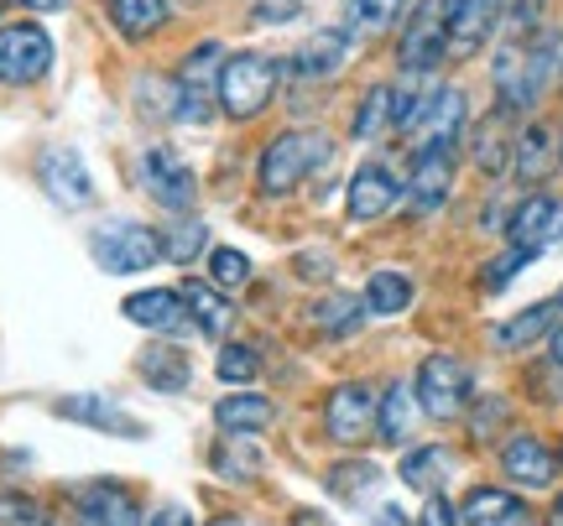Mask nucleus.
Returning <instances> with one entry per match:
<instances>
[{
    "mask_svg": "<svg viewBox=\"0 0 563 526\" xmlns=\"http://www.w3.org/2000/svg\"><path fill=\"white\" fill-rule=\"evenodd\" d=\"M329 157H334V142H329V131H313V125H292V131H277V136L262 146L256 182H262L266 199H287V193H298V188L313 178L319 167H329Z\"/></svg>",
    "mask_w": 563,
    "mask_h": 526,
    "instance_id": "1",
    "label": "nucleus"
},
{
    "mask_svg": "<svg viewBox=\"0 0 563 526\" xmlns=\"http://www.w3.org/2000/svg\"><path fill=\"white\" fill-rule=\"evenodd\" d=\"M287 74V63L262 53V47H241V53H224L220 68V110L230 121H262L266 110L277 104V83Z\"/></svg>",
    "mask_w": 563,
    "mask_h": 526,
    "instance_id": "2",
    "label": "nucleus"
},
{
    "mask_svg": "<svg viewBox=\"0 0 563 526\" xmlns=\"http://www.w3.org/2000/svg\"><path fill=\"white\" fill-rule=\"evenodd\" d=\"M220 68H224V47L220 42H199L188 47L178 63V79H173V104L167 115L183 125H203L220 110Z\"/></svg>",
    "mask_w": 563,
    "mask_h": 526,
    "instance_id": "3",
    "label": "nucleus"
},
{
    "mask_svg": "<svg viewBox=\"0 0 563 526\" xmlns=\"http://www.w3.org/2000/svg\"><path fill=\"white\" fill-rule=\"evenodd\" d=\"M89 256H95V266L110 271V277H141V271H152L157 261H167L162 235L152 224H136V220L100 224V230L89 235Z\"/></svg>",
    "mask_w": 563,
    "mask_h": 526,
    "instance_id": "4",
    "label": "nucleus"
},
{
    "mask_svg": "<svg viewBox=\"0 0 563 526\" xmlns=\"http://www.w3.org/2000/svg\"><path fill=\"white\" fill-rule=\"evenodd\" d=\"M449 63V0H418L397 37V68L407 79H428Z\"/></svg>",
    "mask_w": 563,
    "mask_h": 526,
    "instance_id": "5",
    "label": "nucleus"
},
{
    "mask_svg": "<svg viewBox=\"0 0 563 526\" xmlns=\"http://www.w3.org/2000/svg\"><path fill=\"white\" fill-rule=\"evenodd\" d=\"M412 396H418V406L433 417V423H454V417H464V406H470V365L460 360V355H428V360L418 365V376H412Z\"/></svg>",
    "mask_w": 563,
    "mask_h": 526,
    "instance_id": "6",
    "label": "nucleus"
},
{
    "mask_svg": "<svg viewBox=\"0 0 563 526\" xmlns=\"http://www.w3.org/2000/svg\"><path fill=\"white\" fill-rule=\"evenodd\" d=\"M136 182L157 209H173V214H188V209L199 203V178H194V167L162 142H152L136 157Z\"/></svg>",
    "mask_w": 563,
    "mask_h": 526,
    "instance_id": "7",
    "label": "nucleus"
},
{
    "mask_svg": "<svg viewBox=\"0 0 563 526\" xmlns=\"http://www.w3.org/2000/svg\"><path fill=\"white\" fill-rule=\"evenodd\" d=\"M464 131H470V94L460 83H439V89H428V104H422L418 125L407 131V146L412 152H460Z\"/></svg>",
    "mask_w": 563,
    "mask_h": 526,
    "instance_id": "8",
    "label": "nucleus"
},
{
    "mask_svg": "<svg viewBox=\"0 0 563 526\" xmlns=\"http://www.w3.org/2000/svg\"><path fill=\"white\" fill-rule=\"evenodd\" d=\"M53 68V37L37 21H5L0 26V83L5 89H32Z\"/></svg>",
    "mask_w": 563,
    "mask_h": 526,
    "instance_id": "9",
    "label": "nucleus"
},
{
    "mask_svg": "<svg viewBox=\"0 0 563 526\" xmlns=\"http://www.w3.org/2000/svg\"><path fill=\"white\" fill-rule=\"evenodd\" d=\"M376 406H382V391H371L365 381H340L323 396V433L344 448L365 444L376 438Z\"/></svg>",
    "mask_w": 563,
    "mask_h": 526,
    "instance_id": "10",
    "label": "nucleus"
},
{
    "mask_svg": "<svg viewBox=\"0 0 563 526\" xmlns=\"http://www.w3.org/2000/svg\"><path fill=\"white\" fill-rule=\"evenodd\" d=\"M402 193L407 182L386 163H361L350 172V188H344V214H350V224H376L402 203Z\"/></svg>",
    "mask_w": 563,
    "mask_h": 526,
    "instance_id": "11",
    "label": "nucleus"
},
{
    "mask_svg": "<svg viewBox=\"0 0 563 526\" xmlns=\"http://www.w3.org/2000/svg\"><path fill=\"white\" fill-rule=\"evenodd\" d=\"M563 235V209L553 193H527L517 209H511V220H506V240H511V250H522V256H543L548 245Z\"/></svg>",
    "mask_w": 563,
    "mask_h": 526,
    "instance_id": "12",
    "label": "nucleus"
},
{
    "mask_svg": "<svg viewBox=\"0 0 563 526\" xmlns=\"http://www.w3.org/2000/svg\"><path fill=\"white\" fill-rule=\"evenodd\" d=\"M563 79V32L559 26H543L522 37V115L538 110L548 100V89H559Z\"/></svg>",
    "mask_w": 563,
    "mask_h": 526,
    "instance_id": "13",
    "label": "nucleus"
},
{
    "mask_svg": "<svg viewBox=\"0 0 563 526\" xmlns=\"http://www.w3.org/2000/svg\"><path fill=\"white\" fill-rule=\"evenodd\" d=\"M501 0H449V63H470L501 32Z\"/></svg>",
    "mask_w": 563,
    "mask_h": 526,
    "instance_id": "14",
    "label": "nucleus"
},
{
    "mask_svg": "<svg viewBox=\"0 0 563 526\" xmlns=\"http://www.w3.org/2000/svg\"><path fill=\"white\" fill-rule=\"evenodd\" d=\"M37 178L47 188V199L63 203V209H89L95 203V178L74 146H42L37 157Z\"/></svg>",
    "mask_w": 563,
    "mask_h": 526,
    "instance_id": "15",
    "label": "nucleus"
},
{
    "mask_svg": "<svg viewBox=\"0 0 563 526\" xmlns=\"http://www.w3.org/2000/svg\"><path fill=\"white\" fill-rule=\"evenodd\" d=\"M350 32L344 26H319V32H308V37L292 47V58H287V74L292 79H334L344 74V63H350Z\"/></svg>",
    "mask_w": 563,
    "mask_h": 526,
    "instance_id": "16",
    "label": "nucleus"
},
{
    "mask_svg": "<svg viewBox=\"0 0 563 526\" xmlns=\"http://www.w3.org/2000/svg\"><path fill=\"white\" fill-rule=\"evenodd\" d=\"M53 412H58V417H68V423L95 427V433H110V438H146V423H141V417H131L125 406H115L110 396H100V391L63 396V402H53Z\"/></svg>",
    "mask_w": 563,
    "mask_h": 526,
    "instance_id": "17",
    "label": "nucleus"
},
{
    "mask_svg": "<svg viewBox=\"0 0 563 526\" xmlns=\"http://www.w3.org/2000/svg\"><path fill=\"white\" fill-rule=\"evenodd\" d=\"M454 193V152H412V172H407V209L412 214H433Z\"/></svg>",
    "mask_w": 563,
    "mask_h": 526,
    "instance_id": "18",
    "label": "nucleus"
},
{
    "mask_svg": "<svg viewBox=\"0 0 563 526\" xmlns=\"http://www.w3.org/2000/svg\"><path fill=\"white\" fill-rule=\"evenodd\" d=\"M501 474L517 490H548L553 480H559V454H553L543 438L517 433V438L501 448Z\"/></svg>",
    "mask_w": 563,
    "mask_h": 526,
    "instance_id": "19",
    "label": "nucleus"
},
{
    "mask_svg": "<svg viewBox=\"0 0 563 526\" xmlns=\"http://www.w3.org/2000/svg\"><path fill=\"white\" fill-rule=\"evenodd\" d=\"M511 152H517V125H511V110H490L485 121H475L470 131V163L481 167L485 178H506L511 172Z\"/></svg>",
    "mask_w": 563,
    "mask_h": 526,
    "instance_id": "20",
    "label": "nucleus"
},
{
    "mask_svg": "<svg viewBox=\"0 0 563 526\" xmlns=\"http://www.w3.org/2000/svg\"><path fill=\"white\" fill-rule=\"evenodd\" d=\"M74 526H141V506L125 485H89L74 501Z\"/></svg>",
    "mask_w": 563,
    "mask_h": 526,
    "instance_id": "21",
    "label": "nucleus"
},
{
    "mask_svg": "<svg viewBox=\"0 0 563 526\" xmlns=\"http://www.w3.org/2000/svg\"><path fill=\"white\" fill-rule=\"evenodd\" d=\"M559 318H563V313H559V298H543V303L522 307V313H511L506 324L490 328V345L506 349V355H522V349L543 345L548 334L559 328Z\"/></svg>",
    "mask_w": 563,
    "mask_h": 526,
    "instance_id": "22",
    "label": "nucleus"
},
{
    "mask_svg": "<svg viewBox=\"0 0 563 526\" xmlns=\"http://www.w3.org/2000/svg\"><path fill=\"white\" fill-rule=\"evenodd\" d=\"M125 324L136 328H157V334H178L188 324V303H183V292L173 287H146V292H131L121 303Z\"/></svg>",
    "mask_w": 563,
    "mask_h": 526,
    "instance_id": "23",
    "label": "nucleus"
},
{
    "mask_svg": "<svg viewBox=\"0 0 563 526\" xmlns=\"http://www.w3.org/2000/svg\"><path fill=\"white\" fill-rule=\"evenodd\" d=\"M464 526H532V511H527L522 495H511L506 485H475L460 506Z\"/></svg>",
    "mask_w": 563,
    "mask_h": 526,
    "instance_id": "24",
    "label": "nucleus"
},
{
    "mask_svg": "<svg viewBox=\"0 0 563 526\" xmlns=\"http://www.w3.org/2000/svg\"><path fill=\"white\" fill-rule=\"evenodd\" d=\"M559 167V131L543 121H527L517 131V152H511V172L522 182H548V172Z\"/></svg>",
    "mask_w": 563,
    "mask_h": 526,
    "instance_id": "25",
    "label": "nucleus"
},
{
    "mask_svg": "<svg viewBox=\"0 0 563 526\" xmlns=\"http://www.w3.org/2000/svg\"><path fill=\"white\" fill-rule=\"evenodd\" d=\"M407 11H412V0H344L340 26L350 32V42H376L391 26H402Z\"/></svg>",
    "mask_w": 563,
    "mask_h": 526,
    "instance_id": "26",
    "label": "nucleus"
},
{
    "mask_svg": "<svg viewBox=\"0 0 563 526\" xmlns=\"http://www.w3.org/2000/svg\"><path fill=\"white\" fill-rule=\"evenodd\" d=\"M449 474H454V454H449L443 444L407 448V454H402V469H397V480H402L407 490H418V495H443Z\"/></svg>",
    "mask_w": 563,
    "mask_h": 526,
    "instance_id": "27",
    "label": "nucleus"
},
{
    "mask_svg": "<svg viewBox=\"0 0 563 526\" xmlns=\"http://www.w3.org/2000/svg\"><path fill=\"white\" fill-rule=\"evenodd\" d=\"M272 417H277V406L266 402V396H256V391H235V396H224L214 406V427H220L224 438H256V433L272 427Z\"/></svg>",
    "mask_w": 563,
    "mask_h": 526,
    "instance_id": "28",
    "label": "nucleus"
},
{
    "mask_svg": "<svg viewBox=\"0 0 563 526\" xmlns=\"http://www.w3.org/2000/svg\"><path fill=\"white\" fill-rule=\"evenodd\" d=\"M418 396H412V385L407 381H391L382 391V406H376V438L391 448H402L412 438V423H418Z\"/></svg>",
    "mask_w": 563,
    "mask_h": 526,
    "instance_id": "29",
    "label": "nucleus"
},
{
    "mask_svg": "<svg viewBox=\"0 0 563 526\" xmlns=\"http://www.w3.org/2000/svg\"><path fill=\"white\" fill-rule=\"evenodd\" d=\"M412 277H402V271H391V266H382V271H371V282H365V313H376V318H397V313H407L412 307Z\"/></svg>",
    "mask_w": 563,
    "mask_h": 526,
    "instance_id": "30",
    "label": "nucleus"
},
{
    "mask_svg": "<svg viewBox=\"0 0 563 526\" xmlns=\"http://www.w3.org/2000/svg\"><path fill=\"white\" fill-rule=\"evenodd\" d=\"M183 303H188V324H199L203 339H220L230 328V318H235V307L214 292V282H188L183 287Z\"/></svg>",
    "mask_w": 563,
    "mask_h": 526,
    "instance_id": "31",
    "label": "nucleus"
},
{
    "mask_svg": "<svg viewBox=\"0 0 563 526\" xmlns=\"http://www.w3.org/2000/svg\"><path fill=\"white\" fill-rule=\"evenodd\" d=\"M110 21L125 42H141L167 26V0H110Z\"/></svg>",
    "mask_w": 563,
    "mask_h": 526,
    "instance_id": "32",
    "label": "nucleus"
},
{
    "mask_svg": "<svg viewBox=\"0 0 563 526\" xmlns=\"http://www.w3.org/2000/svg\"><path fill=\"white\" fill-rule=\"evenodd\" d=\"M391 100H397V83H371L355 104V121H350V136L355 142H376L382 131H391Z\"/></svg>",
    "mask_w": 563,
    "mask_h": 526,
    "instance_id": "33",
    "label": "nucleus"
},
{
    "mask_svg": "<svg viewBox=\"0 0 563 526\" xmlns=\"http://www.w3.org/2000/svg\"><path fill=\"white\" fill-rule=\"evenodd\" d=\"M136 376L146 385H157V391H167V396H178V391H188V360H183V349L162 345V349H146L136 360Z\"/></svg>",
    "mask_w": 563,
    "mask_h": 526,
    "instance_id": "34",
    "label": "nucleus"
},
{
    "mask_svg": "<svg viewBox=\"0 0 563 526\" xmlns=\"http://www.w3.org/2000/svg\"><path fill=\"white\" fill-rule=\"evenodd\" d=\"M376 485H382V469L371 459H340L334 469H323V490L340 495V501H365Z\"/></svg>",
    "mask_w": 563,
    "mask_h": 526,
    "instance_id": "35",
    "label": "nucleus"
},
{
    "mask_svg": "<svg viewBox=\"0 0 563 526\" xmlns=\"http://www.w3.org/2000/svg\"><path fill=\"white\" fill-rule=\"evenodd\" d=\"M209 469L224 474V480H256V469H262V454L251 448V438H220L214 454H209Z\"/></svg>",
    "mask_w": 563,
    "mask_h": 526,
    "instance_id": "36",
    "label": "nucleus"
},
{
    "mask_svg": "<svg viewBox=\"0 0 563 526\" xmlns=\"http://www.w3.org/2000/svg\"><path fill=\"white\" fill-rule=\"evenodd\" d=\"M361 318H365V303L361 298H344V292L313 303V324H319L323 334H350V328H361Z\"/></svg>",
    "mask_w": 563,
    "mask_h": 526,
    "instance_id": "37",
    "label": "nucleus"
},
{
    "mask_svg": "<svg viewBox=\"0 0 563 526\" xmlns=\"http://www.w3.org/2000/svg\"><path fill=\"white\" fill-rule=\"evenodd\" d=\"M203 245H209V224H203V220H183V224H173V230L162 235L167 261H178V266H194V261H199Z\"/></svg>",
    "mask_w": 563,
    "mask_h": 526,
    "instance_id": "38",
    "label": "nucleus"
},
{
    "mask_svg": "<svg viewBox=\"0 0 563 526\" xmlns=\"http://www.w3.org/2000/svg\"><path fill=\"white\" fill-rule=\"evenodd\" d=\"M209 282L220 287V292H235V287L251 282V256L235 250V245H214L209 250Z\"/></svg>",
    "mask_w": 563,
    "mask_h": 526,
    "instance_id": "39",
    "label": "nucleus"
},
{
    "mask_svg": "<svg viewBox=\"0 0 563 526\" xmlns=\"http://www.w3.org/2000/svg\"><path fill=\"white\" fill-rule=\"evenodd\" d=\"M0 526H63L47 506H37L21 490H0Z\"/></svg>",
    "mask_w": 563,
    "mask_h": 526,
    "instance_id": "40",
    "label": "nucleus"
},
{
    "mask_svg": "<svg viewBox=\"0 0 563 526\" xmlns=\"http://www.w3.org/2000/svg\"><path fill=\"white\" fill-rule=\"evenodd\" d=\"M214 376H220L224 385L256 381V376H262V355H256L251 345H224V349H220V360H214Z\"/></svg>",
    "mask_w": 563,
    "mask_h": 526,
    "instance_id": "41",
    "label": "nucleus"
},
{
    "mask_svg": "<svg viewBox=\"0 0 563 526\" xmlns=\"http://www.w3.org/2000/svg\"><path fill=\"white\" fill-rule=\"evenodd\" d=\"M506 11V37H532V32H543L548 21V0H501Z\"/></svg>",
    "mask_w": 563,
    "mask_h": 526,
    "instance_id": "42",
    "label": "nucleus"
},
{
    "mask_svg": "<svg viewBox=\"0 0 563 526\" xmlns=\"http://www.w3.org/2000/svg\"><path fill=\"white\" fill-rule=\"evenodd\" d=\"M527 261H532V256H522V250H506V256H496V261L481 271V287H485V292H501V287L511 282V277H517Z\"/></svg>",
    "mask_w": 563,
    "mask_h": 526,
    "instance_id": "43",
    "label": "nucleus"
},
{
    "mask_svg": "<svg viewBox=\"0 0 563 526\" xmlns=\"http://www.w3.org/2000/svg\"><path fill=\"white\" fill-rule=\"evenodd\" d=\"M251 16L262 21V26H287V21L302 16V5L298 0H256V5H251Z\"/></svg>",
    "mask_w": 563,
    "mask_h": 526,
    "instance_id": "44",
    "label": "nucleus"
},
{
    "mask_svg": "<svg viewBox=\"0 0 563 526\" xmlns=\"http://www.w3.org/2000/svg\"><path fill=\"white\" fill-rule=\"evenodd\" d=\"M418 526H464V516H460V506H449L443 495H428V506H422Z\"/></svg>",
    "mask_w": 563,
    "mask_h": 526,
    "instance_id": "45",
    "label": "nucleus"
},
{
    "mask_svg": "<svg viewBox=\"0 0 563 526\" xmlns=\"http://www.w3.org/2000/svg\"><path fill=\"white\" fill-rule=\"evenodd\" d=\"M11 5H21L26 16H53V11H63V5H74V0H11Z\"/></svg>",
    "mask_w": 563,
    "mask_h": 526,
    "instance_id": "46",
    "label": "nucleus"
},
{
    "mask_svg": "<svg viewBox=\"0 0 563 526\" xmlns=\"http://www.w3.org/2000/svg\"><path fill=\"white\" fill-rule=\"evenodd\" d=\"M365 526H412V516H407L402 506H382V511H376V516H371Z\"/></svg>",
    "mask_w": 563,
    "mask_h": 526,
    "instance_id": "47",
    "label": "nucleus"
},
{
    "mask_svg": "<svg viewBox=\"0 0 563 526\" xmlns=\"http://www.w3.org/2000/svg\"><path fill=\"white\" fill-rule=\"evenodd\" d=\"M152 526H194V516L183 506H157V516H152Z\"/></svg>",
    "mask_w": 563,
    "mask_h": 526,
    "instance_id": "48",
    "label": "nucleus"
},
{
    "mask_svg": "<svg viewBox=\"0 0 563 526\" xmlns=\"http://www.w3.org/2000/svg\"><path fill=\"white\" fill-rule=\"evenodd\" d=\"M548 355H553V365H563V318H559V328L548 334Z\"/></svg>",
    "mask_w": 563,
    "mask_h": 526,
    "instance_id": "49",
    "label": "nucleus"
},
{
    "mask_svg": "<svg viewBox=\"0 0 563 526\" xmlns=\"http://www.w3.org/2000/svg\"><path fill=\"white\" fill-rule=\"evenodd\" d=\"M292 526H329V522H323L319 511H298V516H292Z\"/></svg>",
    "mask_w": 563,
    "mask_h": 526,
    "instance_id": "50",
    "label": "nucleus"
},
{
    "mask_svg": "<svg viewBox=\"0 0 563 526\" xmlns=\"http://www.w3.org/2000/svg\"><path fill=\"white\" fill-rule=\"evenodd\" d=\"M553 526H563V495L553 501Z\"/></svg>",
    "mask_w": 563,
    "mask_h": 526,
    "instance_id": "51",
    "label": "nucleus"
},
{
    "mask_svg": "<svg viewBox=\"0 0 563 526\" xmlns=\"http://www.w3.org/2000/svg\"><path fill=\"white\" fill-rule=\"evenodd\" d=\"M559 163H563V131H559Z\"/></svg>",
    "mask_w": 563,
    "mask_h": 526,
    "instance_id": "52",
    "label": "nucleus"
},
{
    "mask_svg": "<svg viewBox=\"0 0 563 526\" xmlns=\"http://www.w3.org/2000/svg\"><path fill=\"white\" fill-rule=\"evenodd\" d=\"M559 313H563V292H559Z\"/></svg>",
    "mask_w": 563,
    "mask_h": 526,
    "instance_id": "53",
    "label": "nucleus"
},
{
    "mask_svg": "<svg viewBox=\"0 0 563 526\" xmlns=\"http://www.w3.org/2000/svg\"><path fill=\"white\" fill-rule=\"evenodd\" d=\"M220 526H235V522H220Z\"/></svg>",
    "mask_w": 563,
    "mask_h": 526,
    "instance_id": "54",
    "label": "nucleus"
},
{
    "mask_svg": "<svg viewBox=\"0 0 563 526\" xmlns=\"http://www.w3.org/2000/svg\"><path fill=\"white\" fill-rule=\"evenodd\" d=\"M559 469H563V454H559Z\"/></svg>",
    "mask_w": 563,
    "mask_h": 526,
    "instance_id": "55",
    "label": "nucleus"
},
{
    "mask_svg": "<svg viewBox=\"0 0 563 526\" xmlns=\"http://www.w3.org/2000/svg\"><path fill=\"white\" fill-rule=\"evenodd\" d=\"M0 11H5V0H0Z\"/></svg>",
    "mask_w": 563,
    "mask_h": 526,
    "instance_id": "56",
    "label": "nucleus"
}]
</instances>
